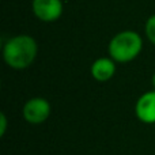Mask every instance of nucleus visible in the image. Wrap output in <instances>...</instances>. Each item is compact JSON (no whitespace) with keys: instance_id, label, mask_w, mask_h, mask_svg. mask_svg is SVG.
<instances>
[{"instance_id":"1","label":"nucleus","mask_w":155,"mask_h":155,"mask_svg":"<svg viewBox=\"0 0 155 155\" xmlns=\"http://www.w3.org/2000/svg\"><path fill=\"white\" fill-rule=\"evenodd\" d=\"M38 54L37 41L27 34L14 35L3 45V60L10 68L22 71L34 63Z\"/></svg>"},{"instance_id":"2","label":"nucleus","mask_w":155,"mask_h":155,"mask_svg":"<svg viewBox=\"0 0 155 155\" xmlns=\"http://www.w3.org/2000/svg\"><path fill=\"white\" fill-rule=\"evenodd\" d=\"M143 38L135 30H123L110 40L107 52L116 63H131L142 53Z\"/></svg>"},{"instance_id":"3","label":"nucleus","mask_w":155,"mask_h":155,"mask_svg":"<svg viewBox=\"0 0 155 155\" xmlns=\"http://www.w3.org/2000/svg\"><path fill=\"white\" fill-rule=\"evenodd\" d=\"M52 113L51 102L44 97H33L22 106V117L31 125L44 124Z\"/></svg>"},{"instance_id":"4","label":"nucleus","mask_w":155,"mask_h":155,"mask_svg":"<svg viewBox=\"0 0 155 155\" xmlns=\"http://www.w3.org/2000/svg\"><path fill=\"white\" fill-rule=\"evenodd\" d=\"M135 116L143 124H155V90L143 93L135 102Z\"/></svg>"},{"instance_id":"5","label":"nucleus","mask_w":155,"mask_h":155,"mask_svg":"<svg viewBox=\"0 0 155 155\" xmlns=\"http://www.w3.org/2000/svg\"><path fill=\"white\" fill-rule=\"evenodd\" d=\"M33 12L42 22H54L63 14L61 0H33Z\"/></svg>"},{"instance_id":"6","label":"nucleus","mask_w":155,"mask_h":155,"mask_svg":"<svg viewBox=\"0 0 155 155\" xmlns=\"http://www.w3.org/2000/svg\"><path fill=\"white\" fill-rule=\"evenodd\" d=\"M117 63L112 59V57H99V59L94 60L91 64L90 74L95 82L105 83L109 82L116 74L117 70Z\"/></svg>"},{"instance_id":"7","label":"nucleus","mask_w":155,"mask_h":155,"mask_svg":"<svg viewBox=\"0 0 155 155\" xmlns=\"http://www.w3.org/2000/svg\"><path fill=\"white\" fill-rule=\"evenodd\" d=\"M144 31H146V37L148 38V41L155 46V14L147 19Z\"/></svg>"},{"instance_id":"8","label":"nucleus","mask_w":155,"mask_h":155,"mask_svg":"<svg viewBox=\"0 0 155 155\" xmlns=\"http://www.w3.org/2000/svg\"><path fill=\"white\" fill-rule=\"evenodd\" d=\"M7 127H8V120L7 116H5L4 112L0 113V136H4L5 132H7Z\"/></svg>"},{"instance_id":"9","label":"nucleus","mask_w":155,"mask_h":155,"mask_svg":"<svg viewBox=\"0 0 155 155\" xmlns=\"http://www.w3.org/2000/svg\"><path fill=\"white\" fill-rule=\"evenodd\" d=\"M151 84H153V88L155 90V72H154V75L153 78H151Z\"/></svg>"}]
</instances>
